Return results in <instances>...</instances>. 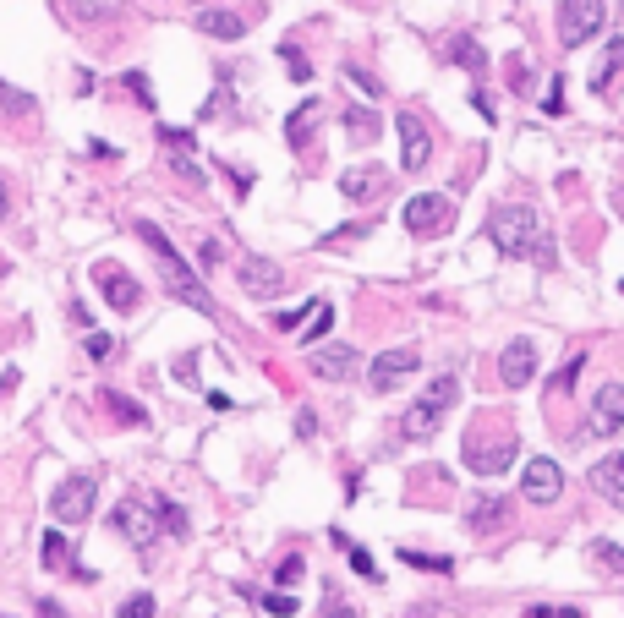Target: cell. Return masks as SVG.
Returning a JSON list of instances; mask_svg holds the SVG:
<instances>
[{
  "label": "cell",
  "mask_w": 624,
  "mask_h": 618,
  "mask_svg": "<svg viewBox=\"0 0 624 618\" xmlns=\"http://www.w3.org/2000/svg\"><path fill=\"white\" fill-rule=\"evenodd\" d=\"M488 241L504 252V258H537V263H553V247L542 241V219L537 208L526 203H504L488 214Z\"/></svg>",
  "instance_id": "obj_1"
},
{
  "label": "cell",
  "mask_w": 624,
  "mask_h": 618,
  "mask_svg": "<svg viewBox=\"0 0 624 618\" xmlns=\"http://www.w3.org/2000/svg\"><path fill=\"white\" fill-rule=\"evenodd\" d=\"M460 400V383H455V372H444V378H433V389L422 394V400H411V411L400 416V433H406L411 443H427L444 427V416H449V405Z\"/></svg>",
  "instance_id": "obj_2"
},
{
  "label": "cell",
  "mask_w": 624,
  "mask_h": 618,
  "mask_svg": "<svg viewBox=\"0 0 624 618\" xmlns=\"http://www.w3.org/2000/svg\"><path fill=\"white\" fill-rule=\"evenodd\" d=\"M400 225H406L416 241H438L449 225H455V197H444V192H416L411 203L400 208Z\"/></svg>",
  "instance_id": "obj_3"
},
{
  "label": "cell",
  "mask_w": 624,
  "mask_h": 618,
  "mask_svg": "<svg viewBox=\"0 0 624 618\" xmlns=\"http://www.w3.org/2000/svg\"><path fill=\"white\" fill-rule=\"evenodd\" d=\"M603 22H608L603 0H564V6H559V39H564V50H581L586 39H597V33H603Z\"/></svg>",
  "instance_id": "obj_4"
},
{
  "label": "cell",
  "mask_w": 624,
  "mask_h": 618,
  "mask_svg": "<svg viewBox=\"0 0 624 618\" xmlns=\"http://www.w3.org/2000/svg\"><path fill=\"white\" fill-rule=\"evenodd\" d=\"M94 504H99V482H94V476H66V482L50 493V515L66 520V526H83V520L94 515Z\"/></svg>",
  "instance_id": "obj_5"
},
{
  "label": "cell",
  "mask_w": 624,
  "mask_h": 618,
  "mask_svg": "<svg viewBox=\"0 0 624 618\" xmlns=\"http://www.w3.org/2000/svg\"><path fill=\"white\" fill-rule=\"evenodd\" d=\"M416 367H422V356H416L411 345H395V351L373 356V367H367V389H373V394H395Z\"/></svg>",
  "instance_id": "obj_6"
},
{
  "label": "cell",
  "mask_w": 624,
  "mask_h": 618,
  "mask_svg": "<svg viewBox=\"0 0 624 618\" xmlns=\"http://www.w3.org/2000/svg\"><path fill=\"white\" fill-rule=\"evenodd\" d=\"M110 526L121 531V536H132L137 547H148L159 536V509H154V498H121L115 504V515H110Z\"/></svg>",
  "instance_id": "obj_7"
},
{
  "label": "cell",
  "mask_w": 624,
  "mask_h": 618,
  "mask_svg": "<svg viewBox=\"0 0 624 618\" xmlns=\"http://www.w3.org/2000/svg\"><path fill=\"white\" fill-rule=\"evenodd\" d=\"M515 438H471L466 449H460V460H466V471L477 476H504L515 465Z\"/></svg>",
  "instance_id": "obj_8"
},
{
  "label": "cell",
  "mask_w": 624,
  "mask_h": 618,
  "mask_svg": "<svg viewBox=\"0 0 624 618\" xmlns=\"http://www.w3.org/2000/svg\"><path fill=\"white\" fill-rule=\"evenodd\" d=\"M619 427H624V383H603V389L586 400V433L614 438Z\"/></svg>",
  "instance_id": "obj_9"
},
{
  "label": "cell",
  "mask_w": 624,
  "mask_h": 618,
  "mask_svg": "<svg viewBox=\"0 0 624 618\" xmlns=\"http://www.w3.org/2000/svg\"><path fill=\"white\" fill-rule=\"evenodd\" d=\"M236 285L247 290V296H258V301H274V296H285L291 274H285L280 263H269V258H241V268H236Z\"/></svg>",
  "instance_id": "obj_10"
},
{
  "label": "cell",
  "mask_w": 624,
  "mask_h": 618,
  "mask_svg": "<svg viewBox=\"0 0 624 618\" xmlns=\"http://www.w3.org/2000/svg\"><path fill=\"white\" fill-rule=\"evenodd\" d=\"M531 378H537V345H531V340H510L499 351V383H504V389H526Z\"/></svg>",
  "instance_id": "obj_11"
},
{
  "label": "cell",
  "mask_w": 624,
  "mask_h": 618,
  "mask_svg": "<svg viewBox=\"0 0 624 618\" xmlns=\"http://www.w3.org/2000/svg\"><path fill=\"white\" fill-rule=\"evenodd\" d=\"M395 132H400V165H406V170H422L427 159H433V137H427V121L406 110V115L395 121Z\"/></svg>",
  "instance_id": "obj_12"
},
{
  "label": "cell",
  "mask_w": 624,
  "mask_h": 618,
  "mask_svg": "<svg viewBox=\"0 0 624 618\" xmlns=\"http://www.w3.org/2000/svg\"><path fill=\"white\" fill-rule=\"evenodd\" d=\"M94 285L104 290V301H110L115 312H132L137 301H143V285H137L132 274H121L115 263H94Z\"/></svg>",
  "instance_id": "obj_13"
},
{
  "label": "cell",
  "mask_w": 624,
  "mask_h": 618,
  "mask_svg": "<svg viewBox=\"0 0 624 618\" xmlns=\"http://www.w3.org/2000/svg\"><path fill=\"white\" fill-rule=\"evenodd\" d=\"M520 493L531 498V504H559V493H564V471L553 460H531L526 465V476H520Z\"/></svg>",
  "instance_id": "obj_14"
},
{
  "label": "cell",
  "mask_w": 624,
  "mask_h": 618,
  "mask_svg": "<svg viewBox=\"0 0 624 618\" xmlns=\"http://www.w3.org/2000/svg\"><path fill=\"white\" fill-rule=\"evenodd\" d=\"M586 487H592L603 504L624 509V454H608V460H597L592 471H586Z\"/></svg>",
  "instance_id": "obj_15"
},
{
  "label": "cell",
  "mask_w": 624,
  "mask_h": 618,
  "mask_svg": "<svg viewBox=\"0 0 624 618\" xmlns=\"http://www.w3.org/2000/svg\"><path fill=\"white\" fill-rule=\"evenodd\" d=\"M165 290H170L176 301H187L192 312H203V318H214V312H219V301L203 290L198 268H176V274H165Z\"/></svg>",
  "instance_id": "obj_16"
},
{
  "label": "cell",
  "mask_w": 624,
  "mask_h": 618,
  "mask_svg": "<svg viewBox=\"0 0 624 618\" xmlns=\"http://www.w3.org/2000/svg\"><path fill=\"white\" fill-rule=\"evenodd\" d=\"M307 367L318 372L323 383H345V378H356V351L351 345H312Z\"/></svg>",
  "instance_id": "obj_17"
},
{
  "label": "cell",
  "mask_w": 624,
  "mask_h": 618,
  "mask_svg": "<svg viewBox=\"0 0 624 618\" xmlns=\"http://www.w3.org/2000/svg\"><path fill=\"white\" fill-rule=\"evenodd\" d=\"M198 28L208 33V39L236 44L241 33H247V17H241V11H230V6H203V11H198Z\"/></svg>",
  "instance_id": "obj_18"
},
{
  "label": "cell",
  "mask_w": 624,
  "mask_h": 618,
  "mask_svg": "<svg viewBox=\"0 0 624 618\" xmlns=\"http://www.w3.org/2000/svg\"><path fill=\"white\" fill-rule=\"evenodd\" d=\"M318 121H323V99H302L291 115H285V143H291V148H307L312 132H318Z\"/></svg>",
  "instance_id": "obj_19"
},
{
  "label": "cell",
  "mask_w": 624,
  "mask_h": 618,
  "mask_svg": "<svg viewBox=\"0 0 624 618\" xmlns=\"http://www.w3.org/2000/svg\"><path fill=\"white\" fill-rule=\"evenodd\" d=\"M504 520H510V504H504L499 493H477V498L466 504V526H471V531H499Z\"/></svg>",
  "instance_id": "obj_20"
},
{
  "label": "cell",
  "mask_w": 624,
  "mask_h": 618,
  "mask_svg": "<svg viewBox=\"0 0 624 618\" xmlns=\"http://www.w3.org/2000/svg\"><path fill=\"white\" fill-rule=\"evenodd\" d=\"M378 132H384V121H378V115L367 110V104H351V110H345V137H351V143L373 148V143H378Z\"/></svg>",
  "instance_id": "obj_21"
},
{
  "label": "cell",
  "mask_w": 624,
  "mask_h": 618,
  "mask_svg": "<svg viewBox=\"0 0 624 618\" xmlns=\"http://www.w3.org/2000/svg\"><path fill=\"white\" fill-rule=\"evenodd\" d=\"M624 72V39H608L603 55H597V72H592V93H608L614 77Z\"/></svg>",
  "instance_id": "obj_22"
},
{
  "label": "cell",
  "mask_w": 624,
  "mask_h": 618,
  "mask_svg": "<svg viewBox=\"0 0 624 618\" xmlns=\"http://www.w3.org/2000/svg\"><path fill=\"white\" fill-rule=\"evenodd\" d=\"M340 192L351 197V203L378 197V192H384V170H373V165H367V170H345V176H340Z\"/></svg>",
  "instance_id": "obj_23"
},
{
  "label": "cell",
  "mask_w": 624,
  "mask_h": 618,
  "mask_svg": "<svg viewBox=\"0 0 624 618\" xmlns=\"http://www.w3.org/2000/svg\"><path fill=\"white\" fill-rule=\"evenodd\" d=\"M449 61H460L466 66V72H488V55H482V44L477 39H466V33H460V39H449Z\"/></svg>",
  "instance_id": "obj_24"
},
{
  "label": "cell",
  "mask_w": 624,
  "mask_h": 618,
  "mask_svg": "<svg viewBox=\"0 0 624 618\" xmlns=\"http://www.w3.org/2000/svg\"><path fill=\"white\" fill-rule=\"evenodd\" d=\"M154 509H159V531L187 536V509H181V504H170V498H154Z\"/></svg>",
  "instance_id": "obj_25"
},
{
  "label": "cell",
  "mask_w": 624,
  "mask_h": 618,
  "mask_svg": "<svg viewBox=\"0 0 624 618\" xmlns=\"http://www.w3.org/2000/svg\"><path fill=\"white\" fill-rule=\"evenodd\" d=\"M33 110H39V104H33V93L0 83V115H33Z\"/></svg>",
  "instance_id": "obj_26"
},
{
  "label": "cell",
  "mask_w": 624,
  "mask_h": 618,
  "mask_svg": "<svg viewBox=\"0 0 624 618\" xmlns=\"http://www.w3.org/2000/svg\"><path fill=\"white\" fill-rule=\"evenodd\" d=\"M400 564H411V569H433V575H449V558H438V553H416V547H400Z\"/></svg>",
  "instance_id": "obj_27"
},
{
  "label": "cell",
  "mask_w": 624,
  "mask_h": 618,
  "mask_svg": "<svg viewBox=\"0 0 624 618\" xmlns=\"http://www.w3.org/2000/svg\"><path fill=\"white\" fill-rule=\"evenodd\" d=\"M581 367H586V356H570L559 372H553V383H548V394H570L575 389V378H581Z\"/></svg>",
  "instance_id": "obj_28"
},
{
  "label": "cell",
  "mask_w": 624,
  "mask_h": 618,
  "mask_svg": "<svg viewBox=\"0 0 624 618\" xmlns=\"http://www.w3.org/2000/svg\"><path fill=\"white\" fill-rule=\"evenodd\" d=\"M329 323H334V307H329V301H318V307H312V318H307V334H302V340L318 345L323 334H329Z\"/></svg>",
  "instance_id": "obj_29"
},
{
  "label": "cell",
  "mask_w": 624,
  "mask_h": 618,
  "mask_svg": "<svg viewBox=\"0 0 624 618\" xmlns=\"http://www.w3.org/2000/svg\"><path fill=\"white\" fill-rule=\"evenodd\" d=\"M592 558L603 569H614V575H624V547H614V542H592Z\"/></svg>",
  "instance_id": "obj_30"
},
{
  "label": "cell",
  "mask_w": 624,
  "mask_h": 618,
  "mask_svg": "<svg viewBox=\"0 0 624 618\" xmlns=\"http://www.w3.org/2000/svg\"><path fill=\"white\" fill-rule=\"evenodd\" d=\"M280 55H285V72H291V77H296V83H307V77H312V66H307V55H302V50H296V44H280Z\"/></svg>",
  "instance_id": "obj_31"
},
{
  "label": "cell",
  "mask_w": 624,
  "mask_h": 618,
  "mask_svg": "<svg viewBox=\"0 0 624 618\" xmlns=\"http://www.w3.org/2000/svg\"><path fill=\"white\" fill-rule=\"evenodd\" d=\"M345 77H351V88H362V99L373 104V99H384V88H378V77H367L362 66H345Z\"/></svg>",
  "instance_id": "obj_32"
},
{
  "label": "cell",
  "mask_w": 624,
  "mask_h": 618,
  "mask_svg": "<svg viewBox=\"0 0 624 618\" xmlns=\"http://www.w3.org/2000/svg\"><path fill=\"white\" fill-rule=\"evenodd\" d=\"M312 307H318V301H307V307H291V312H274V329H285V334L302 329V323L312 318Z\"/></svg>",
  "instance_id": "obj_33"
},
{
  "label": "cell",
  "mask_w": 624,
  "mask_h": 618,
  "mask_svg": "<svg viewBox=\"0 0 624 618\" xmlns=\"http://www.w3.org/2000/svg\"><path fill=\"white\" fill-rule=\"evenodd\" d=\"M307 575V564H302V553H291V558H285V564L280 569H274V586H296V580H302Z\"/></svg>",
  "instance_id": "obj_34"
},
{
  "label": "cell",
  "mask_w": 624,
  "mask_h": 618,
  "mask_svg": "<svg viewBox=\"0 0 624 618\" xmlns=\"http://www.w3.org/2000/svg\"><path fill=\"white\" fill-rule=\"evenodd\" d=\"M44 564H50V569H61V564H66V536H61V531L44 536Z\"/></svg>",
  "instance_id": "obj_35"
},
{
  "label": "cell",
  "mask_w": 624,
  "mask_h": 618,
  "mask_svg": "<svg viewBox=\"0 0 624 618\" xmlns=\"http://www.w3.org/2000/svg\"><path fill=\"white\" fill-rule=\"evenodd\" d=\"M126 88H132V99L143 104V110H154V88H148L143 72H126Z\"/></svg>",
  "instance_id": "obj_36"
},
{
  "label": "cell",
  "mask_w": 624,
  "mask_h": 618,
  "mask_svg": "<svg viewBox=\"0 0 624 618\" xmlns=\"http://www.w3.org/2000/svg\"><path fill=\"white\" fill-rule=\"evenodd\" d=\"M351 569H356L362 580H384V575H378V564H373V553H367V547H351Z\"/></svg>",
  "instance_id": "obj_37"
},
{
  "label": "cell",
  "mask_w": 624,
  "mask_h": 618,
  "mask_svg": "<svg viewBox=\"0 0 624 618\" xmlns=\"http://www.w3.org/2000/svg\"><path fill=\"white\" fill-rule=\"evenodd\" d=\"M104 405H110L115 416H121V422H143V411H137V405H126V394H99Z\"/></svg>",
  "instance_id": "obj_38"
},
{
  "label": "cell",
  "mask_w": 624,
  "mask_h": 618,
  "mask_svg": "<svg viewBox=\"0 0 624 618\" xmlns=\"http://www.w3.org/2000/svg\"><path fill=\"white\" fill-rule=\"evenodd\" d=\"M121 618H154V597H148V591H137L132 602H121Z\"/></svg>",
  "instance_id": "obj_39"
},
{
  "label": "cell",
  "mask_w": 624,
  "mask_h": 618,
  "mask_svg": "<svg viewBox=\"0 0 624 618\" xmlns=\"http://www.w3.org/2000/svg\"><path fill=\"white\" fill-rule=\"evenodd\" d=\"M263 608H269L274 618H291V613H296V597H285V591H269V597H263Z\"/></svg>",
  "instance_id": "obj_40"
},
{
  "label": "cell",
  "mask_w": 624,
  "mask_h": 618,
  "mask_svg": "<svg viewBox=\"0 0 624 618\" xmlns=\"http://www.w3.org/2000/svg\"><path fill=\"white\" fill-rule=\"evenodd\" d=\"M159 137H165V148H170V154H187V148H192V132H181V126H165Z\"/></svg>",
  "instance_id": "obj_41"
},
{
  "label": "cell",
  "mask_w": 624,
  "mask_h": 618,
  "mask_svg": "<svg viewBox=\"0 0 624 618\" xmlns=\"http://www.w3.org/2000/svg\"><path fill=\"white\" fill-rule=\"evenodd\" d=\"M66 11H72V17H83V22H99L104 17L99 0H66Z\"/></svg>",
  "instance_id": "obj_42"
},
{
  "label": "cell",
  "mask_w": 624,
  "mask_h": 618,
  "mask_svg": "<svg viewBox=\"0 0 624 618\" xmlns=\"http://www.w3.org/2000/svg\"><path fill=\"white\" fill-rule=\"evenodd\" d=\"M170 165H176V176H181V181H192V186H198V181H203V170H198V165H192V159H187V154H170Z\"/></svg>",
  "instance_id": "obj_43"
},
{
  "label": "cell",
  "mask_w": 624,
  "mask_h": 618,
  "mask_svg": "<svg viewBox=\"0 0 624 618\" xmlns=\"http://www.w3.org/2000/svg\"><path fill=\"white\" fill-rule=\"evenodd\" d=\"M110 351H115L110 334H88V356H94V361H110Z\"/></svg>",
  "instance_id": "obj_44"
},
{
  "label": "cell",
  "mask_w": 624,
  "mask_h": 618,
  "mask_svg": "<svg viewBox=\"0 0 624 618\" xmlns=\"http://www.w3.org/2000/svg\"><path fill=\"white\" fill-rule=\"evenodd\" d=\"M198 263H203V268H219V263H225V247H219V241H203V247H198Z\"/></svg>",
  "instance_id": "obj_45"
},
{
  "label": "cell",
  "mask_w": 624,
  "mask_h": 618,
  "mask_svg": "<svg viewBox=\"0 0 624 618\" xmlns=\"http://www.w3.org/2000/svg\"><path fill=\"white\" fill-rule=\"evenodd\" d=\"M526 618H581L575 608H526Z\"/></svg>",
  "instance_id": "obj_46"
},
{
  "label": "cell",
  "mask_w": 624,
  "mask_h": 618,
  "mask_svg": "<svg viewBox=\"0 0 624 618\" xmlns=\"http://www.w3.org/2000/svg\"><path fill=\"white\" fill-rule=\"evenodd\" d=\"M296 433H302V438H312V433H318V416H312V411H302V416H296Z\"/></svg>",
  "instance_id": "obj_47"
},
{
  "label": "cell",
  "mask_w": 624,
  "mask_h": 618,
  "mask_svg": "<svg viewBox=\"0 0 624 618\" xmlns=\"http://www.w3.org/2000/svg\"><path fill=\"white\" fill-rule=\"evenodd\" d=\"M39 618H66V608H61V602H50V597H44V602H39Z\"/></svg>",
  "instance_id": "obj_48"
},
{
  "label": "cell",
  "mask_w": 624,
  "mask_h": 618,
  "mask_svg": "<svg viewBox=\"0 0 624 618\" xmlns=\"http://www.w3.org/2000/svg\"><path fill=\"white\" fill-rule=\"evenodd\" d=\"M329 618H356V613H351V608H340V602H334V613H329Z\"/></svg>",
  "instance_id": "obj_49"
},
{
  "label": "cell",
  "mask_w": 624,
  "mask_h": 618,
  "mask_svg": "<svg viewBox=\"0 0 624 618\" xmlns=\"http://www.w3.org/2000/svg\"><path fill=\"white\" fill-rule=\"evenodd\" d=\"M0 219H6V186H0Z\"/></svg>",
  "instance_id": "obj_50"
},
{
  "label": "cell",
  "mask_w": 624,
  "mask_h": 618,
  "mask_svg": "<svg viewBox=\"0 0 624 618\" xmlns=\"http://www.w3.org/2000/svg\"><path fill=\"white\" fill-rule=\"evenodd\" d=\"M198 6H214V0H198Z\"/></svg>",
  "instance_id": "obj_51"
},
{
  "label": "cell",
  "mask_w": 624,
  "mask_h": 618,
  "mask_svg": "<svg viewBox=\"0 0 624 618\" xmlns=\"http://www.w3.org/2000/svg\"><path fill=\"white\" fill-rule=\"evenodd\" d=\"M0 618H6V613H0Z\"/></svg>",
  "instance_id": "obj_52"
},
{
  "label": "cell",
  "mask_w": 624,
  "mask_h": 618,
  "mask_svg": "<svg viewBox=\"0 0 624 618\" xmlns=\"http://www.w3.org/2000/svg\"><path fill=\"white\" fill-rule=\"evenodd\" d=\"M619 6H624V0H619Z\"/></svg>",
  "instance_id": "obj_53"
},
{
  "label": "cell",
  "mask_w": 624,
  "mask_h": 618,
  "mask_svg": "<svg viewBox=\"0 0 624 618\" xmlns=\"http://www.w3.org/2000/svg\"><path fill=\"white\" fill-rule=\"evenodd\" d=\"M619 290H624V285H619Z\"/></svg>",
  "instance_id": "obj_54"
}]
</instances>
